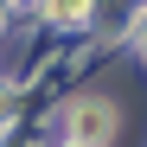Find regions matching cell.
I'll return each mask as SVG.
<instances>
[{"mask_svg":"<svg viewBox=\"0 0 147 147\" xmlns=\"http://www.w3.org/2000/svg\"><path fill=\"white\" fill-rule=\"evenodd\" d=\"M64 141H77V147H109V141H115V102H77Z\"/></svg>","mask_w":147,"mask_h":147,"instance_id":"obj_1","label":"cell"},{"mask_svg":"<svg viewBox=\"0 0 147 147\" xmlns=\"http://www.w3.org/2000/svg\"><path fill=\"white\" fill-rule=\"evenodd\" d=\"M90 13V0H45V19H58V26H77Z\"/></svg>","mask_w":147,"mask_h":147,"instance_id":"obj_2","label":"cell"},{"mask_svg":"<svg viewBox=\"0 0 147 147\" xmlns=\"http://www.w3.org/2000/svg\"><path fill=\"white\" fill-rule=\"evenodd\" d=\"M64 147H77V141H64Z\"/></svg>","mask_w":147,"mask_h":147,"instance_id":"obj_3","label":"cell"}]
</instances>
